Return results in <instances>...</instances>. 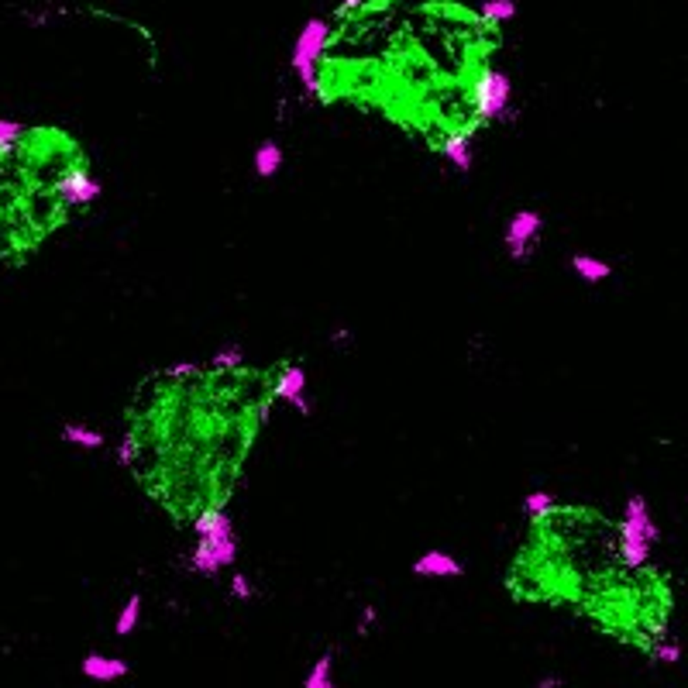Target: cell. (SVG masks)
Returning <instances> with one entry per match:
<instances>
[{"instance_id":"cell-1","label":"cell","mask_w":688,"mask_h":688,"mask_svg":"<svg viewBox=\"0 0 688 688\" xmlns=\"http://www.w3.org/2000/svg\"><path fill=\"white\" fill-rule=\"evenodd\" d=\"M193 548H190V572L193 575H221L238 561V533L231 516L217 506L200 510L193 520Z\"/></svg>"},{"instance_id":"cell-2","label":"cell","mask_w":688,"mask_h":688,"mask_svg":"<svg viewBox=\"0 0 688 688\" xmlns=\"http://www.w3.org/2000/svg\"><path fill=\"white\" fill-rule=\"evenodd\" d=\"M658 540H661V527H658V520H654V513H650L647 496H641V492L626 496V503H623V520H620L623 565L633 568V572L647 568Z\"/></svg>"},{"instance_id":"cell-3","label":"cell","mask_w":688,"mask_h":688,"mask_svg":"<svg viewBox=\"0 0 688 688\" xmlns=\"http://www.w3.org/2000/svg\"><path fill=\"white\" fill-rule=\"evenodd\" d=\"M331 42V24L324 18H307L296 42H293V55H289V69L296 72V83L307 97L320 93V59Z\"/></svg>"},{"instance_id":"cell-4","label":"cell","mask_w":688,"mask_h":688,"mask_svg":"<svg viewBox=\"0 0 688 688\" xmlns=\"http://www.w3.org/2000/svg\"><path fill=\"white\" fill-rule=\"evenodd\" d=\"M471 104L482 121H506L513 104V80L503 69H482L471 87Z\"/></svg>"},{"instance_id":"cell-5","label":"cell","mask_w":688,"mask_h":688,"mask_svg":"<svg viewBox=\"0 0 688 688\" xmlns=\"http://www.w3.org/2000/svg\"><path fill=\"white\" fill-rule=\"evenodd\" d=\"M540 234H544V214L533 210V207H520L513 210L510 221H506V234H503V244H506V255L513 262H531V255L540 244Z\"/></svg>"},{"instance_id":"cell-6","label":"cell","mask_w":688,"mask_h":688,"mask_svg":"<svg viewBox=\"0 0 688 688\" xmlns=\"http://www.w3.org/2000/svg\"><path fill=\"white\" fill-rule=\"evenodd\" d=\"M272 396L293 406L300 417H310L313 403L307 400V369L303 365H283L276 372V382H272Z\"/></svg>"},{"instance_id":"cell-7","label":"cell","mask_w":688,"mask_h":688,"mask_svg":"<svg viewBox=\"0 0 688 688\" xmlns=\"http://www.w3.org/2000/svg\"><path fill=\"white\" fill-rule=\"evenodd\" d=\"M100 193H104V186H100V179H93L87 166H72L55 183V197L66 207H87V203L100 200Z\"/></svg>"},{"instance_id":"cell-8","label":"cell","mask_w":688,"mask_h":688,"mask_svg":"<svg viewBox=\"0 0 688 688\" xmlns=\"http://www.w3.org/2000/svg\"><path fill=\"white\" fill-rule=\"evenodd\" d=\"M80 671H83V678L89 682H100V685H111V682H121L132 665L124 661V658H114V654H87L83 661H80Z\"/></svg>"},{"instance_id":"cell-9","label":"cell","mask_w":688,"mask_h":688,"mask_svg":"<svg viewBox=\"0 0 688 688\" xmlns=\"http://www.w3.org/2000/svg\"><path fill=\"white\" fill-rule=\"evenodd\" d=\"M413 575L417 578H462L465 575V565L458 561L454 555H447L441 548L427 551L413 561Z\"/></svg>"},{"instance_id":"cell-10","label":"cell","mask_w":688,"mask_h":688,"mask_svg":"<svg viewBox=\"0 0 688 688\" xmlns=\"http://www.w3.org/2000/svg\"><path fill=\"white\" fill-rule=\"evenodd\" d=\"M437 152L458 173H471V166H475V145H471V134L468 132H447L441 138V145H437Z\"/></svg>"},{"instance_id":"cell-11","label":"cell","mask_w":688,"mask_h":688,"mask_svg":"<svg viewBox=\"0 0 688 688\" xmlns=\"http://www.w3.org/2000/svg\"><path fill=\"white\" fill-rule=\"evenodd\" d=\"M283 162H286L283 145H279V141H262V145L255 149V156H251V169H255V176L259 179H272V176H279Z\"/></svg>"},{"instance_id":"cell-12","label":"cell","mask_w":688,"mask_h":688,"mask_svg":"<svg viewBox=\"0 0 688 688\" xmlns=\"http://www.w3.org/2000/svg\"><path fill=\"white\" fill-rule=\"evenodd\" d=\"M572 268H575L578 279H582V283H589V286H596V283H606V279H613V266H609L606 259L585 255V251L572 255Z\"/></svg>"},{"instance_id":"cell-13","label":"cell","mask_w":688,"mask_h":688,"mask_svg":"<svg viewBox=\"0 0 688 688\" xmlns=\"http://www.w3.org/2000/svg\"><path fill=\"white\" fill-rule=\"evenodd\" d=\"M555 510H557V496L551 488H531V492L523 496V516L533 520V523L555 516Z\"/></svg>"},{"instance_id":"cell-14","label":"cell","mask_w":688,"mask_h":688,"mask_svg":"<svg viewBox=\"0 0 688 688\" xmlns=\"http://www.w3.org/2000/svg\"><path fill=\"white\" fill-rule=\"evenodd\" d=\"M59 437L72 447H83V451H100V447L107 445V437L97 427H87V423H66Z\"/></svg>"},{"instance_id":"cell-15","label":"cell","mask_w":688,"mask_h":688,"mask_svg":"<svg viewBox=\"0 0 688 688\" xmlns=\"http://www.w3.org/2000/svg\"><path fill=\"white\" fill-rule=\"evenodd\" d=\"M141 616H145V599H141L138 592H132V596L124 599V606H121L117 620H114V633H117V637H132L134 630H138V623H141Z\"/></svg>"},{"instance_id":"cell-16","label":"cell","mask_w":688,"mask_h":688,"mask_svg":"<svg viewBox=\"0 0 688 688\" xmlns=\"http://www.w3.org/2000/svg\"><path fill=\"white\" fill-rule=\"evenodd\" d=\"M650 658H654L658 665H665V667L682 665V658H685V650H682V641H678V637H671L667 630H661V633L654 637V644H650Z\"/></svg>"},{"instance_id":"cell-17","label":"cell","mask_w":688,"mask_h":688,"mask_svg":"<svg viewBox=\"0 0 688 688\" xmlns=\"http://www.w3.org/2000/svg\"><path fill=\"white\" fill-rule=\"evenodd\" d=\"M303 688H337V682H334V654L331 650L320 654V658L310 665L307 678H303Z\"/></svg>"},{"instance_id":"cell-18","label":"cell","mask_w":688,"mask_h":688,"mask_svg":"<svg viewBox=\"0 0 688 688\" xmlns=\"http://www.w3.org/2000/svg\"><path fill=\"white\" fill-rule=\"evenodd\" d=\"M242 365H244L242 344H221V348L210 355V369H214V372H238Z\"/></svg>"},{"instance_id":"cell-19","label":"cell","mask_w":688,"mask_h":688,"mask_svg":"<svg viewBox=\"0 0 688 688\" xmlns=\"http://www.w3.org/2000/svg\"><path fill=\"white\" fill-rule=\"evenodd\" d=\"M516 0H482V7H479V14L492 24H506L516 18Z\"/></svg>"},{"instance_id":"cell-20","label":"cell","mask_w":688,"mask_h":688,"mask_svg":"<svg viewBox=\"0 0 688 688\" xmlns=\"http://www.w3.org/2000/svg\"><path fill=\"white\" fill-rule=\"evenodd\" d=\"M200 376H203L200 361H173V365L162 369V378H166V382H176V386L193 382V378H200Z\"/></svg>"},{"instance_id":"cell-21","label":"cell","mask_w":688,"mask_h":688,"mask_svg":"<svg viewBox=\"0 0 688 688\" xmlns=\"http://www.w3.org/2000/svg\"><path fill=\"white\" fill-rule=\"evenodd\" d=\"M138 458H141V441H138L134 434H128V437L117 445V465H121V468H134V465H138Z\"/></svg>"},{"instance_id":"cell-22","label":"cell","mask_w":688,"mask_h":688,"mask_svg":"<svg viewBox=\"0 0 688 688\" xmlns=\"http://www.w3.org/2000/svg\"><path fill=\"white\" fill-rule=\"evenodd\" d=\"M231 599L238 602L255 599V582H251V575H244V572H234V575H231Z\"/></svg>"},{"instance_id":"cell-23","label":"cell","mask_w":688,"mask_h":688,"mask_svg":"<svg viewBox=\"0 0 688 688\" xmlns=\"http://www.w3.org/2000/svg\"><path fill=\"white\" fill-rule=\"evenodd\" d=\"M24 138V124H18V121H0V152H7V149H14L18 141Z\"/></svg>"},{"instance_id":"cell-24","label":"cell","mask_w":688,"mask_h":688,"mask_svg":"<svg viewBox=\"0 0 688 688\" xmlns=\"http://www.w3.org/2000/svg\"><path fill=\"white\" fill-rule=\"evenodd\" d=\"M376 626H378V609H376V606H365V609L358 613V626H355L358 637H369Z\"/></svg>"},{"instance_id":"cell-25","label":"cell","mask_w":688,"mask_h":688,"mask_svg":"<svg viewBox=\"0 0 688 688\" xmlns=\"http://www.w3.org/2000/svg\"><path fill=\"white\" fill-rule=\"evenodd\" d=\"M533 688H565V678H561V675H540V678L533 682Z\"/></svg>"},{"instance_id":"cell-26","label":"cell","mask_w":688,"mask_h":688,"mask_svg":"<svg viewBox=\"0 0 688 688\" xmlns=\"http://www.w3.org/2000/svg\"><path fill=\"white\" fill-rule=\"evenodd\" d=\"M331 341L337 344V348H344V344L352 341V331H348V327H337V331L331 334Z\"/></svg>"},{"instance_id":"cell-27","label":"cell","mask_w":688,"mask_h":688,"mask_svg":"<svg viewBox=\"0 0 688 688\" xmlns=\"http://www.w3.org/2000/svg\"><path fill=\"white\" fill-rule=\"evenodd\" d=\"M344 11H358V7H365V0H337Z\"/></svg>"},{"instance_id":"cell-28","label":"cell","mask_w":688,"mask_h":688,"mask_svg":"<svg viewBox=\"0 0 688 688\" xmlns=\"http://www.w3.org/2000/svg\"><path fill=\"white\" fill-rule=\"evenodd\" d=\"M685 503H688V499H685Z\"/></svg>"}]
</instances>
